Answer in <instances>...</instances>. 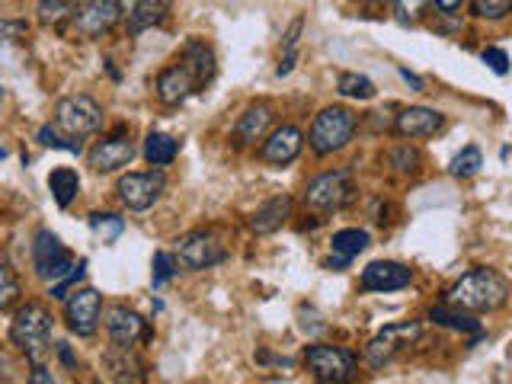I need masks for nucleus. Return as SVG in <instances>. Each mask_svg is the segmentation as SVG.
<instances>
[{
  "instance_id": "2",
  "label": "nucleus",
  "mask_w": 512,
  "mask_h": 384,
  "mask_svg": "<svg viewBox=\"0 0 512 384\" xmlns=\"http://www.w3.org/2000/svg\"><path fill=\"white\" fill-rule=\"evenodd\" d=\"M352 132H356V112L346 109V106H327L320 109L314 116V125H311V151L327 157L333 151H343L346 144L352 141Z\"/></svg>"
},
{
  "instance_id": "23",
  "label": "nucleus",
  "mask_w": 512,
  "mask_h": 384,
  "mask_svg": "<svg viewBox=\"0 0 512 384\" xmlns=\"http://www.w3.org/2000/svg\"><path fill=\"white\" fill-rule=\"evenodd\" d=\"M272 122V106L260 103V106H250L244 116H240L237 128H234V135L240 144H253V141H260L266 135V128Z\"/></svg>"
},
{
  "instance_id": "13",
  "label": "nucleus",
  "mask_w": 512,
  "mask_h": 384,
  "mask_svg": "<svg viewBox=\"0 0 512 384\" xmlns=\"http://www.w3.org/2000/svg\"><path fill=\"white\" fill-rule=\"evenodd\" d=\"M132 157H135V144H132V138L125 135V128H116V135L103 138V141L90 151V167H93V170H100V173H112V170L125 167Z\"/></svg>"
},
{
  "instance_id": "16",
  "label": "nucleus",
  "mask_w": 512,
  "mask_h": 384,
  "mask_svg": "<svg viewBox=\"0 0 512 384\" xmlns=\"http://www.w3.org/2000/svg\"><path fill=\"white\" fill-rule=\"evenodd\" d=\"M106 330L112 336V343L116 346H135L138 340L148 330H144V320L141 314H135L132 308H125V304H112L106 311Z\"/></svg>"
},
{
  "instance_id": "9",
  "label": "nucleus",
  "mask_w": 512,
  "mask_h": 384,
  "mask_svg": "<svg viewBox=\"0 0 512 384\" xmlns=\"http://www.w3.org/2000/svg\"><path fill=\"white\" fill-rule=\"evenodd\" d=\"M176 260L186 269H212L228 260V250H224L212 234L192 231L176 240Z\"/></svg>"
},
{
  "instance_id": "39",
  "label": "nucleus",
  "mask_w": 512,
  "mask_h": 384,
  "mask_svg": "<svg viewBox=\"0 0 512 384\" xmlns=\"http://www.w3.org/2000/svg\"><path fill=\"white\" fill-rule=\"evenodd\" d=\"M432 10H439V13L455 16V13L461 10V0H436V4H432Z\"/></svg>"
},
{
  "instance_id": "19",
  "label": "nucleus",
  "mask_w": 512,
  "mask_h": 384,
  "mask_svg": "<svg viewBox=\"0 0 512 384\" xmlns=\"http://www.w3.org/2000/svg\"><path fill=\"white\" fill-rule=\"evenodd\" d=\"M442 122H445L442 112L426 109V106H410L397 116L394 128H397V135H404V138H429L439 132Z\"/></svg>"
},
{
  "instance_id": "8",
  "label": "nucleus",
  "mask_w": 512,
  "mask_h": 384,
  "mask_svg": "<svg viewBox=\"0 0 512 384\" xmlns=\"http://www.w3.org/2000/svg\"><path fill=\"white\" fill-rule=\"evenodd\" d=\"M420 333H423V327L416 324V320H404V324H388V327H384V330L375 336L372 343L365 346V359H368V365H372V368H381L384 362H391L400 349L420 340Z\"/></svg>"
},
{
  "instance_id": "31",
  "label": "nucleus",
  "mask_w": 512,
  "mask_h": 384,
  "mask_svg": "<svg viewBox=\"0 0 512 384\" xmlns=\"http://www.w3.org/2000/svg\"><path fill=\"white\" fill-rule=\"evenodd\" d=\"M90 228H93V234L96 237H103V244H112L122 231H125V221L122 218H116V215H90Z\"/></svg>"
},
{
  "instance_id": "25",
  "label": "nucleus",
  "mask_w": 512,
  "mask_h": 384,
  "mask_svg": "<svg viewBox=\"0 0 512 384\" xmlns=\"http://www.w3.org/2000/svg\"><path fill=\"white\" fill-rule=\"evenodd\" d=\"M330 247H333L336 256H340V260L349 263L352 256H359L368 247V231H362V228H343V231L333 234Z\"/></svg>"
},
{
  "instance_id": "20",
  "label": "nucleus",
  "mask_w": 512,
  "mask_h": 384,
  "mask_svg": "<svg viewBox=\"0 0 512 384\" xmlns=\"http://www.w3.org/2000/svg\"><path fill=\"white\" fill-rule=\"evenodd\" d=\"M103 368L116 384H138L141 378V359L132 352V346H109L103 356Z\"/></svg>"
},
{
  "instance_id": "32",
  "label": "nucleus",
  "mask_w": 512,
  "mask_h": 384,
  "mask_svg": "<svg viewBox=\"0 0 512 384\" xmlns=\"http://www.w3.org/2000/svg\"><path fill=\"white\" fill-rule=\"evenodd\" d=\"M16 298H20V282H16L13 266L4 263V266H0V308L10 311Z\"/></svg>"
},
{
  "instance_id": "3",
  "label": "nucleus",
  "mask_w": 512,
  "mask_h": 384,
  "mask_svg": "<svg viewBox=\"0 0 512 384\" xmlns=\"http://www.w3.org/2000/svg\"><path fill=\"white\" fill-rule=\"evenodd\" d=\"M55 128H61L68 138H87L103 128V109L90 96H64L55 106Z\"/></svg>"
},
{
  "instance_id": "24",
  "label": "nucleus",
  "mask_w": 512,
  "mask_h": 384,
  "mask_svg": "<svg viewBox=\"0 0 512 384\" xmlns=\"http://www.w3.org/2000/svg\"><path fill=\"white\" fill-rule=\"evenodd\" d=\"M48 189H52V196L61 208H68L80 189V176L71 167H58V170H52V176H48Z\"/></svg>"
},
{
  "instance_id": "33",
  "label": "nucleus",
  "mask_w": 512,
  "mask_h": 384,
  "mask_svg": "<svg viewBox=\"0 0 512 384\" xmlns=\"http://www.w3.org/2000/svg\"><path fill=\"white\" fill-rule=\"evenodd\" d=\"M480 167H484V157H480V151L477 148H464L452 160V176H474Z\"/></svg>"
},
{
  "instance_id": "14",
  "label": "nucleus",
  "mask_w": 512,
  "mask_h": 384,
  "mask_svg": "<svg viewBox=\"0 0 512 384\" xmlns=\"http://www.w3.org/2000/svg\"><path fill=\"white\" fill-rule=\"evenodd\" d=\"M410 282H413V269L404 263L378 260V263H368L362 269L365 292H397V288H407Z\"/></svg>"
},
{
  "instance_id": "38",
  "label": "nucleus",
  "mask_w": 512,
  "mask_h": 384,
  "mask_svg": "<svg viewBox=\"0 0 512 384\" xmlns=\"http://www.w3.org/2000/svg\"><path fill=\"white\" fill-rule=\"evenodd\" d=\"M394 164H400L397 170H416V151H410V148H400V151H394Z\"/></svg>"
},
{
  "instance_id": "10",
  "label": "nucleus",
  "mask_w": 512,
  "mask_h": 384,
  "mask_svg": "<svg viewBox=\"0 0 512 384\" xmlns=\"http://www.w3.org/2000/svg\"><path fill=\"white\" fill-rule=\"evenodd\" d=\"M167 186V176L160 170H151V173H128L119 180V199L125 208H132V212H144V208H151L160 192Z\"/></svg>"
},
{
  "instance_id": "15",
  "label": "nucleus",
  "mask_w": 512,
  "mask_h": 384,
  "mask_svg": "<svg viewBox=\"0 0 512 384\" xmlns=\"http://www.w3.org/2000/svg\"><path fill=\"white\" fill-rule=\"evenodd\" d=\"M199 90L196 84V77H192L183 64H170V68H164L157 74V100L160 103H167V106H176V103H183L189 100L192 93Z\"/></svg>"
},
{
  "instance_id": "11",
  "label": "nucleus",
  "mask_w": 512,
  "mask_h": 384,
  "mask_svg": "<svg viewBox=\"0 0 512 384\" xmlns=\"http://www.w3.org/2000/svg\"><path fill=\"white\" fill-rule=\"evenodd\" d=\"M122 4L116 0H90V4H80L77 13H74V32L84 39H100L103 32H109L122 20Z\"/></svg>"
},
{
  "instance_id": "1",
  "label": "nucleus",
  "mask_w": 512,
  "mask_h": 384,
  "mask_svg": "<svg viewBox=\"0 0 512 384\" xmlns=\"http://www.w3.org/2000/svg\"><path fill=\"white\" fill-rule=\"evenodd\" d=\"M509 298V282L496 269H471L452 285L448 304L455 311H496Z\"/></svg>"
},
{
  "instance_id": "21",
  "label": "nucleus",
  "mask_w": 512,
  "mask_h": 384,
  "mask_svg": "<svg viewBox=\"0 0 512 384\" xmlns=\"http://www.w3.org/2000/svg\"><path fill=\"white\" fill-rule=\"evenodd\" d=\"M288 212H292V199H288V196H272L269 202H263L250 215V228L256 234H272V231L282 228V221L288 218Z\"/></svg>"
},
{
  "instance_id": "28",
  "label": "nucleus",
  "mask_w": 512,
  "mask_h": 384,
  "mask_svg": "<svg viewBox=\"0 0 512 384\" xmlns=\"http://www.w3.org/2000/svg\"><path fill=\"white\" fill-rule=\"evenodd\" d=\"M336 90H340L343 96H352V100H372L375 96V84L368 80L365 74H340V80H336Z\"/></svg>"
},
{
  "instance_id": "22",
  "label": "nucleus",
  "mask_w": 512,
  "mask_h": 384,
  "mask_svg": "<svg viewBox=\"0 0 512 384\" xmlns=\"http://www.w3.org/2000/svg\"><path fill=\"white\" fill-rule=\"evenodd\" d=\"M167 10H170V4H164V0H141V4H132V7H125V26H128V32L132 36H141L144 29H151V26H157L160 20L167 16Z\"/></svg>"
},
{
  "instance_id": "41",
  "label": "nucleus",
  "mask_w": 512,
  "mask_h": 384,
  "mask_svg": "<svg viewBox=\"0 0 512 384\" xmlns=\"http://www.w3.org/2000/svg\"><path fill=\"white\" fill-rule=\"evenodd\" d=\"M400 77H404V80H407V84H410L413 90H423V80L416 77V74H410L407 68H400Z\"/></svg>"
},
{
  "instance_id": "42",
  "label": "nucleus",
  "mask_w": 512,
  "mask_h": 384,
  "mask_svg": "<svg viewBox=\"0 0 512 384\" xmlns=\"http://www.w3.org/2000/svg\"><path fill=\"white\" fill-rule=\"evenodd\" d=\"M58 356L64 359V365H74V356H71V349H68V343H58Z\"/></svg>"
},
{
  "instance_id": "35",
  "label": "nucleus",
  "mask_w": 512,
  "mask_h": 384,
  "mask_svg": "<svg viewBox=\"0 0 512 384\" xmlns=\"http://www.w3.org/2000/svg\"><path fill=\"white\" fill-rule=\"evenodd\" d=\"M173 256L170 253H164V250H157L154 253V288H160L167 279H173Z\"/></svg>"
},
{
  "instance_id": "12",
  "label": "nucleus",
  "mask_w": 512,
  "mask_h": 384,
  "mask_svg": "<svg viewBox=\"0 0 512 384\" xmlns=\"http://www.w3.org/2000/svg\"><path fill=\"white\" fill-rule=\"evenodd\" d=\"M64 317H68V327L77 336H93L100 327V295L93 288H77L71 298L64 301Z\"/></svg>"
},
{
  "instance_id": "5",
  "label": "nucleus",
  "mask_w": 512,
  "mask_h": 384,
  "mask_svg": "<svg viewBox=\"0 0 512 384\" xmlns=\"http://www.w3.org/2000/svg\"><path fill=\"white\" fill-rule=\"evenodd\" d=\"M304 362H308L314 378L324 384H346L356 375V356L340 346H324V343L308 346L304 349Z\"/></svg>"
},
{
  "instance_id": "17",
  "label": "nucleus",
  "mask_w": 512,
  "mask_h": 384,
  "mask_svg": "<svg viewBox=\"0 0 512 384\" xmlns=\"http://www.w3.org/2000/svg\"><path fill=\"white\" fill-rule=\"evenodd\" d=\"M301 144H304V135L298 132L295 125H282L276 128L266 144H263V160L266 164H276V167H285V164H292V160L301 154Z\"/></svg>"
},
{
  "instance_id": "26",
  "label": "nucleus",
  "mask_w": 512,
  "mask_h": 384,
  "mask_svg": "<svg viewBox=\"0 0 512 384\" xmlns=\"http://www.w3.org/2000/svg\"><path fill=\"white\" fill-rule=\"evenodd\" d=\"M176 151H180V144H176V138H170V135L151 132L148 141H144V157H148L154 167H167V164H173Z\"/></svg>"
},
{
  "instance_id": "40",
  "label": "nucleus",
  "mask_w": 512,
  "mask_h": 384,
  "mask_svg": "<svg viewBox=\"0 0 512 384\" xmlns=\"http://www.w3.org/2000/svg\"><path fill=\"white\" fill-rule=\"evenodd\" d=\"M29 384H55L52 372H45V368H32V375H29Z\"/></svg>"
},
{
  "instance_id": "34",
  "label": "nucleus",
  "mask_w": 512,
  "mask_h": 384,
  "mask_svg": "<svg viewBox=\"0 0 512 384\" xmlns=\"http://www.w3.org/2000/svg\"><path fill=\"white\" fill-rule=\"evenodd\" d=\"M471 10L484 20H503L506 13H512V0H474Z\"/></svg>"
},
{
  "instance_id": "4",
  "label": "nucleus",
  "mask_w": 512,
  "mask_h": 384,
  "mask_svg": "<svg viewBox=\"0 0 512 384\" xmlns=\"http://www.w3.org/2000/svg\"><path fill=\"white\" fill-rule=\"evenodd\" d=\"M48 333H52V314L45 311V304H23L10 320V340L29 359H39L42 346L48 343Z\"/></svg>"
},
{
  "instance_id": "27",
  "label": "nucleus",
  "mask_w": 512,
  "mask_h": 384,
  "mask_svg": "<svg viewBox=\"0 0 512 384\" xmlns=\"http://www.w3.org/2000/svg\"><path fill=\"white\" fill-rule=\"evenodd\" d=\"M429 320H436L439 327H452V330H461V333H477L480 336V324H477V320H471L468 314H461L455 308H445V304L432 308L429 311Z\"/></svg>"
},
{
  "instance_id": "7",
  "label": "nucleus",
  "mask_w": 512,
  "mask_h": 384,
  "mask_svg": "<svg viewBox=\"0 0 512 384\" xmlns=\"http://www.w3.org/2000/svg\"><path fill=\"white\" fill-rule=\"evenodd\" d=\"M32 263H36L39 276L45 282H52V285L71 279L74 272H77V266L71 263L68 250H64V244L52 231H39L36 234V244H32Z\"/></svg>"
},
{
  "instance_id": "36",
  "label": "nucleus",
  "mask_w": 512,
  "mask_h": 384,
  "mask_svg": "<svg viewBox=\"0 0 512 384\" xmlns=\"http://www.w3.org/2000/svg\"><path fill=\"white\" fill-rule=\"evenodd\" d=\"M484 64H490L496 74H506L509 71V55L503 52V48H484Z\"/></svg>"
},
{
  "instance_id": "30",
  "label": "nucleus",
  "mask_w": 512,
  "mask_h": 384,
  "mask_svg": "<svg viewBox=\"0 0 512 384\" xmlns=\"http://www.w3.org/2000/svg\"><path fill=\"white\" fill-rule=\"evenodd\" d=\"M36 138H39V144H45V148H55V151H68V154H80V151H84V148H80V141L64 138L61 128H52V125H42Z\"/></svg>"
},
{
  "instance_id": "29",
  "label": "nucleus",
  "mask_w": 512,
  "mask_h": 384,
  "mask_svg": "<svg viewBox=\"0 0 512 384\" xmlns=\"http://www.w3.org/2000/svg\"><path fill=\"white\" fill-rule=\"evenodd\" d=\"M80 4H68V0H42V4L36 7L39 10V20L45 26H52V23H61L64 16H71L74 20V13H77Z\"/></svg>"
},
{
  "instance_id": "37",
  "label": "nucleus",
  "mask_w": 512,
  "mask_h": 384,
  "mask_svg": "<svg viewBox=\"0 0 512 384\" xmlns=\"http://www.w3.org/2000/svg\"><path fill=\"white\" fill-rule=\"evenodd\" d=\"M84 269H87V260H80L77 263V272L71 279H64V282H58V285H52V298H58V301H64L68 298V292H71V285H77V279L84 276Z\"/></svg>"
},
{
  "instance_id": "6",
  "label": "nucleus",
  "mask_w": 512,
  "mask_h": 384,
  "mask_svg": "<svg viewBox=\"0 0 512 384\" xmlns=\"http://www.w3.org/2000/svg\"><path fill=\"white\" fill-rule=\"evenodd\" d=\"M352 192H356V186H352L349 170H330L308 183L304 202H308V208H317V212H336L352 199Z\"/></svg>"
},
{
  "instance_id": "18",
  "label": "nucleus",
  "mask_w": 512,
  "mask_h": 384,
  "mask_svg": "<svg viewBox=\"0 0 512 384\" xmlns=\"http://www.w3.org/2000/svg\"><path fill=\"white\" fill-rule=\"evenodd\" d=\"M176 64H183V68L196 77V84L205 87L208 80L215 77V52L208 48L202 39H189L183 48H180V55H176Z\"/></svg>"
}]
</instances>
